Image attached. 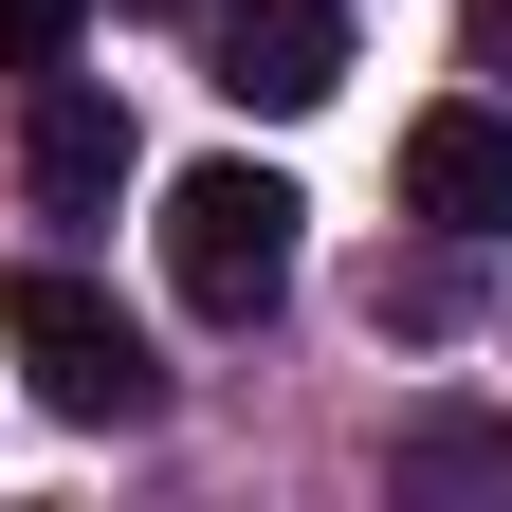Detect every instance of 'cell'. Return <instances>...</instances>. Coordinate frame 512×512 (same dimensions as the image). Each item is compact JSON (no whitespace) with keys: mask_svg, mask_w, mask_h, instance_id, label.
<instances>
[{"mask_svg":"<svg viewBox=\"0 0 512 512\" xmlns=\"http://www.w3.org/2000/svg\"><path fill=\"white\" fill-rule=\"evenodd\" d=\"M0 348H19V384L74 439H128V421H165V366H147V330L74 275V256H37V275H0Z\"/></svg>","mask_w":512,"mask_h":512,"instance_id":"obj_1","label":"cell"},{"mask_svg":"<svg viewBox=\"0 0 512 512\" xmlns=\"http://www.w3.org/2000/svg\"><path fill=\"white\" fill-rule=\"evenodd\" d=\"M293 220L311 202H293L275 165H183L165 183V293L202 311V330H256V311L293 293Z\"/></svg>","mask_w":512,"mask_h":512,"instance_id":"obj_2","label":"cell"},{"mask_svg":"<svg viewBox=\"0 0 512 512\" xmlns=\"http://www.w3.org/2000/svg\"><path fill=\"white\" fill-rule=\"evenodd\" d=\"M202 19H220V37H202V74H220L238 110H275V128H293V110H330V92H348V0H202Z\"/></svg>","mask_w":512,"mask_h":512,"instance_id":"obj_3","label":"cell"},{"mask_svg":"<svg viewBox=\"0 0 512 512\" xmlns=\"http://www.w3.org/2000/svg\"><path fill=\"white\" fill-rule=\"evenodd\" d=\"M403 220H439V238H512V110H494V92H458V110L403 128Z\"/></svg>","mask_w":512,"mask_h":512,"instance_id":"obj_4","label":"cell"},{"mask_svg":"<svg viewBox=\"0 0 512 512\" xmlns=\"http://www.w3.org/2000/svg\"><path fill=\"white\" fill-rule=\"evenodd\" d=\"M19 183H37V220H110V202H128V110H110L92 74H37Z\"/></svg>","mask_w":512,"mask_h":512,"instance_id":"obj_5","label":"cell"},{"mask_svg":"<svg viewBox=\"0 0 512 512\" xmlns=\"http://www.w3.org/2000/svg\"><path fill=\"white\" fill-rule=\"evenodd\" d=\"M403 494H512V421L494 403H421L403 421Z\"/></svg>","mask_w":512,"mask_h":512,"instance_id":"obj_6","label":"cell"},{"mask_svg":"<svg viewBox=\"0 0 512 512\" xmlns=\"http://www.w3.org/2000/svg\"><path fill=\"white\" fill-rule=\"evenodd\" d=\"M74 55V0H0V74H55Z\"/></svg>","mask_w":512,"mask_h":512,"instance_id":"obj_7","label":"cell"},{"mask_svg":"<svg viewBox=\"0 0 512 512\" xmlns=\"http://www.w3.org/2000/svg\"><path fill=\"white\" fill-rule=\"evenodd\" d=\"M458 55H476L494 92H512V0H458Z\"/></svg>","mask_w":512,"mask_h":512,"instance_id":"obj_8","label":"cell"},{"mask_svg":"<svg viewBox=\"0 0 512 512\" xmlns=\"http://www.w3.org/2000/svg\"><path fill=\"white\" fill-rule=\"evenodd\" d=\"M128 19H202V0H128Z\"/></svg>","mask_w":512,"mask_h":512,"instance_id":"obj_9","label":"cell"}]
</instances>
